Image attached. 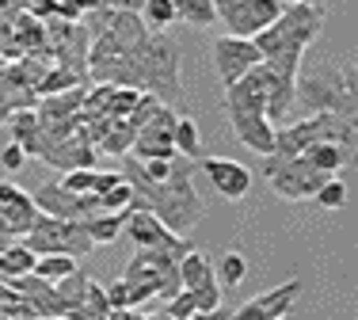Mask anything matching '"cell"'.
I'll return each instance as SVG.
<instances>
[{
    "label": "cell",
    "instance_id": "cell-20",
    "mask_svg": "<svg viewBox=\"0 0 358 320\" xmlns=\"http://www.w3.org/2000/svg\"><path fill=\"white\" fill-rule=\"evenodd\" d=\"M35 252L27 248L23 240H12L4 252H0V279H20V275L35 271Z\"/></svg>",
    "mask_w": 358,
    "mask_h": 320
},
{
    "label": "cell",
    "instance_id": "cell-24",
    "mask_svg": "<svg viewBox=\"0 0 358 320\" xmlns=\"http://www.w3.org/2000/svg\"><path fill=\"white\" fill-rule=\"evenodd\" d=\"M134 138H138V130H134L126 119H115L110 122V130L103 133V141H99V153H110V157H126L134 149Z\"/></svg>",
    "mask_w": 358,
    "mask_h": 320
},
{
    "label": "cell",
    "instance_id": "cell-5",
    "mask_svg": "<svg viewBox=\"0 0 358 320\" xmlns=\"http://www.w3.org/2000/svg\"><path fill=\"white\" fill-rule=\"evenodd\" d=\"M35 256H73V259H84L96 240L84 233L80 221H69V217H54V214H38L35 229L23 237Z\"/></svg>",
    "mask_w": 358,
    "mask_h": 320
},
{
    "label": "cell",
    "instance_id": "cell-14",
    "mask_svg": "<svg viewBox=\"0 0 358 320\" xmlns=\"http://www.w3.org/2000/svg\"><path fill=\"white\" fill-rule=\"evenodd\" d=\"M199 168L210 175V183L217 187L221 198H233V202L248 198L252 172L241 164V160H233V157H199Z\"/></svg>",
    "mask_w": 358,
    "mask_h": 320
},
{
    "label": "cell",
    "instance_id": "cell-10",
    "mask_svg": "<svg viewBox=\"0 0 358 320\" xmlns=\"http://www.w3.org/2000/svg\"><path fill=\"white\" fill-rule=\"evenodd\" d=\"M263 61L259 46H255V38H241V35H225L214 42V65H217V80L221 88H229L236 77H244L248 69Z\"/></svg>",
    "mask_w": 358,
    "mask_h": 320
},
{
    "label": "cell",
    "instance_id": "cell-19",
    "mask_svg": "<svg viewBox=\"0 0 358 320\" xmlns=\"http://www.w3.org/2000/svg\"><path fill=\"white\" fill-rule=\"evenodd\" d=\"M88 271L84 267H76V271H69L65 279H57L54 282V290H57V305H62V317H69L76 305H84V293H88Z\"/></svg>",
    "mask_w": 358,
    "mask_h": 320
},
{
    "label": "cell",
    "instance_id": "cell-33",
    "mask_svg": "<svg viewBox=\"0 0 358 320\" xmlns=\"http://www.w3.org/2000/svg\"><path fill=\"white\" fill-rule=\"evenodd\" d=\"M62 187L73 195H96V168H76L62 175Z\"/></svg>",
    "mask_w": 358,
    "mask_h": 320
},
{
    "label": "cell",
    "instance_id": "cell-27",
    "mask_svg": "<svg viewBox=\"0 0 358 320\" xmlns=\"http://www.w3.org/2000/svg\"><path fill=\"white\" fill-rule=\"evenodd\" d=\"M343 69V103H339V119H347L358 130V65H339Z\"/></svg>",
    "mask_w": 358,
    "mask_h": 320
},
{
    "label": "cell",
    "instance_id": "cell-17",
    "mask_svg": "<svg viewBox=\"0 0 358 320\" xmlns=\"http://www.w3.org/2000/svg\"><path fill=\"white\" fill-rule=\"evenodd\" d=\"M8 130H12V141H15V145H20L27 157H38V153H42V130H38L35 107H23V111H12V115H8Z\"/></svg>",
    "mask_w": 358,
    "mask_h": 320
},
{
    "label": "cell",
    "instance_id": "cell-12",
    "mask_svg": "<svg viewBox=\"0 0 358 320\" xmlns=\"http://www.w3.org/2000/svg\"><path fill=\"white\" fill-rule=\"evenodd\" d=\"M297 293H301V279H286L282 286H275V290L255 293L248 305H241L236 313H229V320H278V317H286L289 309H294Z\"/></svg>",
    "mask_w": 358,
    "mask_h": 320
},
{
    "label": "cell",
    "instance_id": "cell-6",
    "mask_svg": "<svg viewBox=\"0 0 358 320\" xmlns=\"http://www.w3.org/2000/svg\"><path fill=\"white\" fill-rule=\"evenodd\" d=\"M263 175H267L271 191L289 202H309L328 180V172L313 168L301 153L297 157H263Z\"/></svg>",
    "mask_w": 358,
    "mask_h": 320
},
{
    "label": "cell",
    "instance_id": "cell-1",
    "mask_svg": "<svg viewBox=\"0 0 358 320\" xmlns=\"http://www.w3.org/2000/svg\"><path fill=\"white\" fill-rule=\"evenodd\" d=\"M126 183L134 187V202L130 206H141V210H152L176 237H191V229L202 221L206 214V202L194 191V160L187 157H176L172 160V172H168L164 183H152L145 180L138 157L126 153Z\"/></svg>",
    "mask_w": 358,
    "mask_h": 320
},
{
    "label": "cell",
    "instance_id": "cell-41",
    "mask_svg": "<svg viewBox=\"0 0 358 320\" xmlns=\"http://www.w3.org/2000/svg\"><path fill=\"white\" fill-rule=\"evenodd\" d=\"M194 320H229V313H225V309H214V313H199V317H194Z\"/></svg>",
    "mask_w": 358,
    "mask_h": 320
},
{
    "label": "cell",
    "instance_id": "cell-32",
    "mask_svg": "<svg viewBox=\"0 0 358 320\" xmlns=\"http://www.w3.org/2000/svg\"><path fill=\"white\" fill-rule=\"evenodd\" d=\"M313 202H317L320 210H339V206H347V183L339 180V175H328V180L320 183V191L313 195Z\"/></svg>",
    "mask_w": 358,
    "mask_h": 320
},
{
    "label": "cell",
    "instance_id": "cell-11",
    "mask_svg": "<svg viewBox=\"0 0 358 320\" xmlns=\"http://www.w3.org/2000/svg\"><path fill=\"white\" fill-rule=\"evenodd\" d=\"M225 115H229V126H233V133H236V141H241V145L255 149L259 157H271V153H275V133H278V126L271 122L263 111L225 107Z\"/></svg>",
    "mask_w": 358,
    "mask_h": 320
},
{
    "label": "cell",
    "instance_id": "cell-2",
    "mask_svg": "<svg viewBox=\"0 0 358 320\" xmlns=\"http://www.w3.org/2000/svg\"><path fill=\"white\" fill-rule=\"evenodd\" d=\"M324 31V8L320 4H286L282 15L267 31L255 35V46L263 54V65L282 77H297L305 65V50Z\"/></svg>",
    "mask_w": 358,
    "mask_h": 320
},
{
    "label": "cell",
    "instance_id": "cell-22",
    "mask_svg": "<svg viewBox=\"0 0 358 320\" xmlns=\"http://www.w3.org/2000/svg\"><path fill=\"white\" fill-rule=\"evenodd\" d=\"M172 145H176V153L187 157V160H199L202 157V133H199V122H194L191 115H179V119H176Z\"/></svg>",
    "mask_w": 358,
    "mask_h": 320
},
{
    "label": "cell",
    "instance_id": "cell-26",
    "mask_svg": "<svg viewBox=\"0 0 358 320\" xmlns=\"http://www.w3.org/2000/svg\"><path fill=\"white\" fill-rule=\"evenodd\" d=\"M110 313V301H107V286L88 282V293H84V305H76L69 320H103Z\"/></svg>",
    "mask_w": 358,
    "mask_h": 320
},
{
    "label": "cell",
    "instance_id": "cell-18",
    "mask_svg": "<svg viewBox=\"0 0 358 320\" xmlns=\"http://www.w3.org/2000/svg\"><path fill=\"white\" fill-rule=\"evenodd\" d=\"M122 221H126V210H103V214L84 217L80 225L96 244H115L118 237H122Z\"/></svg>",
    "mask_w": 358,
    "mask_h": 320
},
{
    "label": "cell",
    "instance_id": "cell-23",
    "mask_svg": "<svg viewBox=\"0 0 358 320\" xmlns=\"http://www.w3.org/2000/svg\"><path fill=\"white\" fill-rule=\"evenodd\" d=\"M301 157L309 160L313 168L328 172V175H336V172H343V168H351V164H347V153H343L339 145H331V141H317V145H309Z\"/></svg>",
    "mask_w": 358,
    "mask_h": 320
},
{
    "label": "cell",
    "instance_id": "cell-36",
    "mask_svg": "<svg viewBox=\"0 0 358 320\" xmlns=\"http://www.w3.org/2000/svg\"><path fill=\"white\" fill-rule=\"evenodd\" d=\"M191 298H194V305H199V313H214V309L221 305V290H217V279H210V282L194 286V290H191Z\"/></svg>",
    "mask_w": 358,
    "mask_h": 320
},
{
    "label": "cell",
    "instance_id": "cell-31",
    "mask_svg": "<svg viewBox=\"0 0 358 320\" xmlns=\"http://www.w3.org/2000/svg\"><path fill=\"white\" fill-rule=\"evenodd\" d=\"M69 271H76V259L73 256H38L35 259V275H38V279H46V282L65 279Z\"/></svg>",
    "mask_w": 358,
    "mask_h": 320
},
{
    "label": "cell",
    "instance_id": "cell-9",
    "mask_svg": "<svg viewBox=\"0 0 358 320\" xmlns=\"http://www.w3.org/2000/svg\"><path fill=\"white\" fill-rule=\"evenodd\" d=\"M122 237H130L138 248H194L191 237H176L152 210H141V206H126Z\"/></svg>",
    "mask_w": 358,
    "mask_h": 320
},
{
    "label": "cell",
    "instance_id": "cell-3",
    "mask_svg": "<svg viewBox=\"0 0 358 320\" xmlns=\"http://www.w3.org/2000/svg\"><path fill=\"white\" fill-rule=\"evenodd\" d=\"M118 88L152 92L160 103L179 99V46L164 31H149L126 54V65L118 73Z\"/></svg>",
    "mask_w": 358,
    "mask_h": 320
},
{
    "label": "cell",
    "instance_id": "cell-7",
    "mask_svg": "<svg viewBox=\"0 0 358 320\" xmlns=\"http://www.w3.org/2000/svg\"><path fill=\"white\" fill-rule=\"evenodd\" d=\"M282 8L286 0H214V12L225 31L241 38H255L259 31H267L282 15Z\"/></svg>",
    "mask_w": 358,
    "mask_h": 320
},
{
    "label": "cell",
    "instance_id": "cell-8",
    "mask_svg": "<svg viewBox=\"0 0 358 320\" xmlns=\"http://www.w3.org/2000/svg\"><path fill=\"white\" fill-rule=\"evenodd\" d=\"M176 119H179V115L172 111V107L160 103L157 115H152L145 126H138V138H134L130 157H138V160H172V157H179L176 145H172Z\"/></svg>",
    "mask_w": 358,
    "mask_h": 320
},
{
    "label": "cell",
    "instance_id": "cell-29",
    "mask_svg": "<svg viewBox=\"0 0 358 320\" xmlns=\"http://www.w3.org/2000/svg\"><path fill=\"white\" fill-rule=\"evenodd\" d=\"M141 20H145V27H149V31H168L172 23H179L172 0H145V4H141Z\"/></svg>",
    "mask_w": 358,
    "mask_h": 320
},
{
    "label": "cell",
    "instance_id": "cell-4",
    "mask_svg": "<svg viewBox=\"0 0 358 320\" xmlns=\"http://www.w3.org/2000/svg\"><path fill=\"white\" fill-rule=\"evenodd\" d=\"M339 103H343V69L331 61L309 65L297 73L294 84V111L301 115H317V111H331L339 115Z\"/></svg>",
    "mask_w": 358,
    "mask_h": 320
},
{
    "label": "cell",
    "instance_id": "cell-42",
    "mask_svg": "<svg viewBox=\"0 0 358 320\" xmlns=\"http://www.w3.org/2000/svg\"><path fill=\"white\" fill-rule=\"evenodd\" d=\"M8 244H12V237H4V233H0V252H4Z\"/></svg>",
    "mask_w": 358,
    "mask_h": 320
},
{
    "label": "cell",
    "instance_id": "cell-13",
    "mask_svg": "<svg viewBox=\"0 0 358 320\" xmlns=\"http://www.w3.org/2000/svg\"><path fill=\"white\" fill-rule=\"evenodd\" d=\"M96 153H99V149L84 138V130H73L69 138L46 141L42 153H38V160H46V164L57 168V172H76V168H92V164H96Z\"/></svg>",
    "mask_w": 358,
    "mask_h": 320
},
{
    "label": "cell",
    "instance_id": "cell-37",
    "mask_svg": "<svg viewBox=\"0 0 358 320\" xmlns=\"http://www.w3.org/2000/svg\"><path fill=\"white\" fill-rule=\"evenodd\" d=\"M172 160H176V157H172ZM172 160H138V164H141L145 180L164 183V180H168V172H172Z\"/></svg>",
    "mask_w": 358,
    "mask_h": 320
},
{
    "label": "cell",
    "instance_id": "cell-28",
    "mask_svg": "<svg viewBox=\"0 0 358 320\" xmlns=\"http://www.w3.org/2000/svg\"><path fill=\"white\" fill-rule=\"evenodd\" d=\"M73 84H84V77H76V73L65 69V65H54V69H46L42 80L35 84V96H57V92L73 88Z\"/></svg>",
    "mask_w": 358,
    "mask_h": 320
},
{
    "label": "cell",
    "instance_id": "cell-30",
    "mask_svg": "<svg viewBox=\"0 0 358 320\" xmlns=\"http://www.w3.org/2000/svg\"><path fill=\"white\" fill-rule=\"evenodd\" d=\"M217 279H221V286H229V290H233V286H241L244 279H248V259L241 256V252H225V256L217 259Z\"/></svg>",
    "mask_w": 358,
    "mask_h": 320
},
{
    "label": "cell",
    "instance_id": "cell-15",
    "mask_svg": "<svg viewBox=\"0 0 358 320\" xmlns=\"http://www.w3.org/2000/svg\"><path fill=\"white\" fill-rule=\"evenodd\" d=\"M221 103L267 115V69H263V61L255 65V69H248L244 77H236L233 84H229V88L221 92Z\"/></svg>",
    "mask_w": 358,
    "mask_h": 320
},
{
    "label": "cell",
    "instance_id": "cell-35",
    "mask_svg": "<svg viewBox=\"0 0 358 320\" xmlns=\"http://www.w3.org/2000/svg\"><path fill=\"white\" fill-rule=\"evenodd\" d=\"M134 202V187L130 183H115V187L110 191H103V195H99V210H126Z\"/></svg>",
    "mask_w": 358,
    "mask_h": 320
},
{
    "label": "cell",
    "instance_id": "cell-16",
    "mask_svg": "<svg viewBox=\"0 0 358 320\" xmlns=\"http://www.w3.org/2000/svg\"><path fill=\"white\" fill-rule=\"evenodd\" d=\"M38 214H42V210L35 206V198H31L27 191L15 187L8 198H0V233L12 237V240H23L31 229H35Z\"/></svg>",
    "mask_w": 358,
    "mask_h": 320
},
{
    "label": "cell",
    "instance_id": "cell-25",
    "mask_svg": "<svg viewBox=\"0 0 358 320\" xmlns=\"http://www.w3.org/2000/svg\"><path fill=\"white\" fill-rule=\"evenodd\" d=\"M176 4V20L191 23V27H214L217 12H214V0H172Z\"/></svg>",
    "mask_w": 358,
    "mask_h": 320
},
{
    "label": "cell",
    "instance_id": "cell-34",
    "mask_svg": "<svg viewBox=\"0 0 358 320\" xmlns=\"http://www.w3.org/2000/svg\"><path fill=\"white\" fill-rule=\"evenodd\" d=\"M164 313L172 317V320H194V317H199V305H194L191 290L172 293V298H168V305H164Z\"/></svg>",
    "mask_w": 358,
    "mask_h": 320
},
{
    "label": "cell",
    "instance_id": "cell-44",
    "mask_svg": "<svg viewBox=\"0 0 358 320\" xmlns=\"http://www.w3.org/2000/svg\"><path fill=\"white\" fill-rule=\"evenodd\" d=\"M278 320H294V317H289V313H286V317H278Z\"/></svg>",
    "mask_w": 358,
    "mask_h": 320
},
{
    "label": "cell",
    "instance_id": "cell-43",
    "mask_svg": "<svg viewBox=\"0 0 358 320\" xmlns=\"http://www.w3.org/2000/svg\"><path fill=\"white\" fill-rule=\"evenodd\" d=\"M286 4H320V0H286Z\"/></svg>",
    "mask_w": 358,
    "mask_h": 320
},
{
    "label": "cell",
    "instance_id": "cell-40",
    "mask_svg": "<svg viewBox=\"0 0 358 320\" xmlns=\"http://www.w3.org/2000/svg\"><path fill=\"white\" fill-rule=\"evenodd\" d=\"M103 320H138V313H134V309H110Z\"/></svg>",
    "mask_w": 358,
    "mask_h": 320
},
{
    "label": "cell",
    "instance_id": "cell-38",
    "mask_svg": "<svg viewBox=\"0 0 358 320\" xmlns=\"http://www.w3.org/2000/svg\"><path fill=\"white\" fill-rule=\"evenodd\" d=\"M107 301H110V309H134V305H130V286H126L122 279L110 282V286H107Z\"/></svg>",
    "mask_w": 358,
    "mask_h": 320
},
{
    "label": "cell",
    "instance_id": "cell-39",
    "mask_svg": "<svg viewBox=\"0 0 358 320\" xmlns=\"http://www.w3.org/2000/svg\"><path fill=\"white\" fill-rule=\"evenodd\" d=\"M23 157H27V153H23V149L12 141V145H4V157H0V164H4L8 172H20V168H23Z\"/></svg>",
    "mask_w": 358,
    "mask_h": 320
},
{
    "label": "cell",
    "instance_id": "cell-21",
    "mask_svg": "<svg viewBox=\"0 0 358 320\" xmlns=\"http://www.w3.org/2000/svg\"><path fill=\"white\" fill-rule=\"evenodd\" d=\"M210 279H217V271H214V263H210L202 252L191 248L183 259H179V286H183V290H194V286H202Z\"/></svg>",
    "mask_w": 358,
    "mask_h": 320
}]
</instances>
